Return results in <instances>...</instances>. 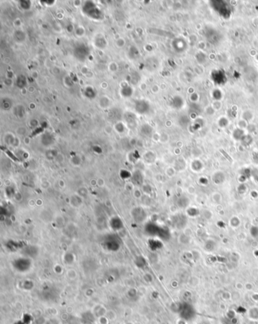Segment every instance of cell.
Masks as SVG:
<instances>
[{"mask_svg":"<svg viewBox=\"0 0 258 324\" xmlns=\"http://www.w3.org/2000/svg\"><path fill=\"white\" fill-rule=\"evenodd\" d=\"M46 324H59V323H58V320H54V319H53V320H48V321L46 323Z\"/></svg>","mask_w":258,"mask_h":324,"instance_id":"obj_1","label":"cell"}]
</instances>
